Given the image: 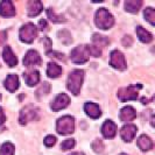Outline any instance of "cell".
I'll return each instance as SVG.
<instances>
[{"instance_id":"36","label":"cell","mask_w":155,"mask_h":155,"mask_svg":"<svg viewBox=\"0 0 155 155\" xmlns=\"http://www.w3.org/2000/svg\"><path fill=\"white\" fill-rule=\"evenodd\" d=\"M39 26H40V29H41L42 31H47V28H48V26H47V21H46V20H40Z\"/></svg>"},{"instance_id":"7","label":"cell","mask_w":155,"mask_h":155,"mask_svg":"<svg viewBox=\"0 0 155 155\" xmlns=\"http://www.w3.org/2000/svg\"><path fill=\"white\" fill-rule=\"evenodd\" d=\"M139 89H141V85L137 86H127V87H123L118 91V98L121 101H135L138 98V93H139Z\"/></svg>"},{"instance_id":"31","label":"cell","mask_w":155,"mask_h":155,"mask_svg":"<svg viewBox=\"0 0 155 155\" xmlns=\"http://www.w3.org/2000/svg\"><path fill=\"white\" fill-rule=\"evenodd\" d=\"M89 48H90V55L91 56H93V57H99L101 55V48H98V47L96 46H89Z\"/></svg>"},{"instance_id":"14","label":"cell","mask_w":155,"mask_h":155,"mask_svg":"<svg viewBox=\"0 0 155 155\" xmlns=\"http://www.w3.org/2000/svg\"><path fill=\"white\" fill-rule=\"evenodd\" d=\"M2 57H4V61L7 63V65L8 67H11V68L15 67L16 64H18V58H16V56L13 54L12 49H11L8 46H6L5 48H4Z\"/></svg>"},{"instance_id":"22","label":"cell","mask_w":155,"mask_h":155,"mask_svg":"<svg viewBox=\"0 0 155 155\" xmlns=\"http://www.w3.org/2000/svg\"><path fill=\"white\" fill-rule=\"evenodd\" d=\"M47 74L50 78H57L62 74V68L54 62L48 63V68H47Z\"/></svg>"},{"instance_id":"17","label":"cell","mask_w":155,"mask_h":155,"mask_svg":"<svg viewBox=\"0 0 155 155\" xmlns=\"http://www.w3.org/2000/svg\"><path fill=\"white\" fill-rule=\"evenodd\" d=\"M135 117H137V112H135V110L133 109L132 106H126V107H124V109L120 111V114H119L120 120L124 121V123L131 121Z\"/></svg>"},{"instance_id":"8","label":"cell","mask_w":155,"mask_h":155,"mask_svg":"<svg viewBox=\"0 0 155 155\" xmlns=\"http://www.w3.org/2000/svg\"><path fill=\"white\" fill-rule=\"evenodd\" d=\"M110 64L118 70H124L126 69V61H125V56L121 51L119 50H113L111 53V57H110Z\"/></svg>"},{"instance_id":"39","label":"cell","mask_w":155,"mask_h":155,"mask_svg":"<svg viewBox=\"0 0 155 155\" xmlns=\"http://www.w3.org/2000/svg\"><path fill=\"white\" fill-rule=\"evenodd\" d=\"M120 155H126V154H120Z\"/></svg>"},{"instance_id":"13","label":"cell","mask_w":155,"mask_h":155,"mask_svg":"<svg viewBox=\"0 0 155 155\" xmlns=\"http://www.w3.org/2000/svg\"><path fill=\"white\" fill-rule=\"evenodd\" d=\"M15 8L13 6V4L8 0L1 1L0 2V15L2 16H13L15 15Z\"/></svg>"},{"instance_id":"30","label":"cell","mask_w":155,"mask_h":155,"mask_svg":"<svg viewBox=\"0 0 155 155\" xmlns=\"http://www.w3.org/2000/svg\"><path fill=\"white\" fill-rule=\"evenodd\" d=\"M92 149L96 153H103V149H104V145L101 142V140L96 139L92 142Z\"/></svg>"},{"instance_id":"15","label":"cell","mask_w":155,"mask_h":155,"mask_svg":"<svg viewBox=\"0 0 155 155\" xmlns=\"http://www.w3.org/2000/svg\"><path fill=\"white\" fill-rule=\"evenodd\" d=\"M84 110H85L86 114L90 118H92V119H97V118H99L101 116V107L94 103H86L84 105Z\"/></svg>"},{"instance_id":"23","label":"cell","mask_w":155,"mask_h":155,"mask_svg":"<svg viewBox=\"0 0 155 155\" xmlns=\"http://www.w3.org/2000/svg\"><path fill=\"white\" fill-rule=\"evenodd\" d=\"M141 6H142V1H140V0H127L125 2V9L133 14L138 13Z\"/></svg>"},{"instance_id":"34","label":"cell","mask_w":155,"mask_h":155,"mask_svg":"<svg viewBox=\"0 0 155 155\" xmlns=\"http://www.w3.org/2000/svg\"><path fill=\"white\" fill-rule=\"evenodd\" d=\"M132 43H133V40L130 35H126V36L123 38V45H124L126 48H127V47H131L132 46Z\"/></svg>"},{"instance_id":"5","label":"cell","mask_w":155,"mask_h":155,"mask_svg":"<svg viewBox=\"0 0 155 155\" xmlns=\"http://www.w3.org/2000/svg\"><path fill=\"white\" fill-rule=\"evenodd\" d=\"M20 40L25 43H31L38 36V28L34 23H26L20 28L19 31Z\"/></svg>"},{"instance_id":"33","label":"cell","mask_w":155,"mask_h":155,"mask_svg":"<svg viewBox=\"0 0 155 155\" xmlns=\"http://www.w3.org/2000/svg\"><path fill=\"white\" fill-rule=\"evenodd\" d=\"M47 55L49 56V57H54V58H58V60H65V57H64V55L61 54V53H57V51H47Z\"/></svg>"},{"instance_id":"40","label":"cell","mask_w":155,"mask_h":155,"mask_svg":"<svg viewBox=\"0 0 155 155\" xmlns=\"http://www.w3.org/2000/svg\"><path fill=\"white\" fill-rule=\"evenodd\" d=\"M0 98H1V96H0Z\"/></svg>"},{"instance_id":"1","label":"cell","mask_w":155,"mask_h":155,"mask_svg":"<svg viewBox=\"0 0 155 155\" xmlns=\"http://www.w3.org/2000/svg\"><path fill=\"white\" fill-rule=\"evenodd\" d=\"M83 79H84V71L83 70H74L69 74L68 77V82H67V87L70 92L75 96H77L81 87L83 84Z\"/></svg>"},{"instance_id":"16","label":"cell","mask_w":155,"mask_h":155,"mask_svg":"<svg viewBox=\"0 0 155 155\" xmlns=\"http://www.w3.org/2000/svg\"><path fill=\"white\" fill-rule=\"evenodd\" d=\"M43 9V5L41 1H28L27 4V12H28V15L29 16H36L39 15L40 13L42 12Z\"/></svg>"},{"instance_id":"26","label":"cell","mask_w":155,"mask_h":155,"mask_svg":"<svg viewBox=\"0 0 155 155\" xmlns=\"http://www.w3.org/2000/svg\"><path fill=\"white\" fill-rule=\"evenodd\" d=\"M0 155H14V146L11 142H5L0 148Z\"/></svg>"},{"instance_id":"11","label":"cell","mask_w":155,"mask_h":155,"mask_svg":"<svg viewBox=\"0 0 155 155\" xmlns=\"http://www.w3.org/2000/svg\"><path fill=\"white\" fill-rule=\"evenodd\" d=\"M101 133L106 139L114 138L117 134V125L111 120H106L101 126Z\"/></svg>"},{"instance_id":"21","label":"cell","mask_w":155,"mask_h":155,"mask_svg":"<svg viewBox=\"0 0 155 155\" xmlns=\"http://www.w3.org/2000/svg\"><path fill=\"white\" fill-rule=\"evenodd\" d=\"M137 35H138V38L141 42H143V43H149V42H152V40H153V35L147 31L146 29H143L141 26H138L137 27Z\"/></svg>"},{"instance_id":"37","label":"cell","mask_w":155,"mask_h":155,"mask_svg":"<svg viewBox=\"0 0 155 155\" xmlns=\"http://www.w3.org/2000/svg\"><path fill=\"white\" fill-rule=\"evenodd\" d=\"M5 121H6V116H5V113H4L2 107H0V125H2Z\"/></svg>"},{"instance_id":"38","label":"cell","mask_w":155,"mask_h":155,"mask_svg":"<svg viewBox=\"0 0 155 155\" xmlns=\"http://www.w3.org/2000/svg\"><path fill=\"white\" fill-rule=\"evenodd\" d=\"M70 155H84L83 153H79V152H77V153H72V154H70Z\"/></svg>"},{"instance_id":"19","label":"cell","mask_w":155,"mask_h":155,"mask_svg":"<svg viewBox=\"0 0 155 155\" xmlns=\"http://www.w3.org/2000/svg\"><path fill=\"white\" fill-rule=\"evenodd\" d=\"M138 146L141 150H143V152H147V150H150L152 148H153V141L150 140V138L148 137V135H141L139 137V139H138Z\"/></svg>"},{"instance_id":"2","label":"cell","mask_w":155,"mask_h":155,"mask_svg":"<svg viewBox=\"0 0 155 155\" xmlns=\"http://www.w3.org/2000/svg\"><path fill=\"white\" fill-rule=\"evenodd\" d=\"M94 22L101 29H110L114 25V18L106 8H99L96 12Z\"/></svg>"},{"instance_id":"25","label":"cell","mask_w":155,"mask_h":155,"mask_svg":"<svg viewBox=\"0 0 155 155\" xmlns=\"http://www.w3.org/2000/svg\"><path fill=\"white\" fill-rule=\"evenodd\" d=\"M47 14H48V18H49L54 23H61V22H64V21H65L64 16L57 15L53 8H48V9H47Z\"/></svg>"},{"instance_id":"12","label":"cell","mask_w":155,"mask_h":155,"mask_svg":"<svg viewBox=\"0 0 155 155\" xmlns=\"http://www.w3.org/2000/svg\"><path fill=\"white\" fill-rule=\"evenodd\" d=\"M137 126H134V125H125L124 127L121 128V131H120V135H121V138L124 141L126 142H131L133 139H134V137H135V134H137Z\"/></svg>"},{"instance_id":"3","label":"cell","mask_w":155,"mask_h":155,"mask_svg":"<svg viewBox=\"0 0 155 155\" xmlns=\"http://www.w3.org/2000/svg\"><path fill=\"white\" fill-rule=\"evenodd\" d=\"M90 48L86 45H82V46H78L76 48H74L70 53V60L74 63H78V64H82V63H85L89 61L90 58Z\"/></svg>"},{"instance_id":"32","label":"cell","mask_w":155,"mask_h":155,"mask_svg":"<svg viewBox=\"0 0 155 155\" xmlns=\"http://www.w3.org/2000/svg\"><path fill=\"white\" fill-rule=\"evenodd\" d=\"M55 143H56V138L54 135H48L45 139V145L47 147H53Z\"/></svg>"},{"instance_id":"20","label":"cell","mask_w":155,"mask_h":155,"mask_svg":"<svg viewBox=\"0 0 155 155\" xmlns=\"http://www.w3.org/2000/svg\"><path fill=\"white\" fill-rule=\"evenodd\" d=\"M23 78H25L27 85L34 86L40 82V74L39 71H31L28 74H23Z\"/></svg>"},{"instance_id":"18","label":"cell","mask_w":155,"mask_h":155,"mask_svg":"<svg viewBox=\"0 0 155 155\" xmlns=\"http://www.w3.org/2000/svg\"><path fill=\"white\" fill-rule=\"evenodd\" d=\"M5 87L7 89L9 92H14L19 87V78L14 74L8 75L7 78L5 79Z\"/></svg>"},{"instance_id":"6","label":"cell","mask_w":155,"mask_h":155,"mask_svg":"<svg viewBox=\"0 0 155 155\" xmlns=\"http://www.w3.org/2000/svg\"><path fill=\"white\" fill-rule=\"evenodd\" d=\"M39 119V110L34 106H26L25 109L21 110L20 117H19V121L21 125H26L28 121H34Z\"/></svg>"},{"instance_id":"24","label":"cell","mask_w":155,"mask_h":155,"mask_svg":"<svg viewBox=\"0 0 155 155\" xmlns=\"http://www.w3.org/2000/svg\"><path fill=\"white\" fill-rule=\"evenodd\" d=\"M92 42L93 46L98 47V48H103V47L107 46L110 43V40L106 38V36H103V35H99V34H93L92 36Z\"/></svg>"},{"instance_id":"27","label":"cell","mask_w":155,"mask_h":155,"mask_svg":"<svg viewBox=\"0 0 155 155\" xmlns=\"http://www.w3.org/2000/svg\"><path fill=\"white\" fill-rule=\"evenodd\" d=\"M145 18H146V20H147L148 22L150 23L152 26H154L155 25V11L153 9L152 7H148L145 9Z\"/></svg>"},{"instance_id":"4","label":"cell","mask_w":155,"mask_h":155,"mask_svg":"<svg viewBox=\"0 0 155 155\" xmlns=\"http://www.w3.org/2000/svg\"><path fill=\"white\" fill-rule=\"evenodd\" d=\"M56 130L62 135L71 134L75 131V119L70 116H64L60 118L56 124Z\"/></svg>"},{"instance_id":"35","label":"cell","mask_w":155,"mask_h":155,"mask_svg":"<svg viewBox=\"0 0 155 155\" xmlns=\"http://www.w3.org/2000/svg\"><path fill=\"white\" fill-rule=\"evenodd\" d=\"M7 40V33L5 31H0V46L5 43V41Z\"/></svg>"},{"instance_id":"10","label":"cell","mask_w":155,"mask_h":155,"mask_svg":"<svg viewBox=\"0 0 155 155\" xmlns=\"http://www.w3.org/2000/svg\"><path fill=\"white\" fill-rule=\"evenodd\" d=\"M41 64V56L36 50H29L23 58V65L31 67V65H39Z\"/></svg>"},{"instance_id":"28","label":"cell","mask_w":155,"mask_h":155,"mask_svg":"<svg viewBox=\"0 0 155 155\" xmlns=\"http://www.w3.org/2000/svg\"><path fill=\"white\" fill-rule=\"evenodd\" d=\"M49 91H50V84L46 82V83H43V84L38 89V91H36V96H38V97L46 96V94L49 93Z\"/></svg>"},{"instance_id":"29","label":"cell","mask_w":155,"mask_h":155,"mask_svg":"<svg viewBox=\"0 0 155 155\" xmlns=\"http://www.w3.org/2000/svg\"><path fill=\"white\" fill-rule=\"evenodd\" d=\"M74 147H75V140L74 139H67L61 143V149L62 150H69Z\"/></svg>"},{"instance_id":"9","label":"cell","mask_w":155,"mask_h":155,"mask_svg":"<svg viewBox=\"0 0 155 155\" xmlns=\"http://www.w3.org/2000/svg\"><path fill=\"white\" fill-rule=\"evenodd\" d=\"M70 103V98L65 94V93H60L54 101H51L50 107L53 111H60L62 109H65Z\"/></svg>"}]
</instances>
